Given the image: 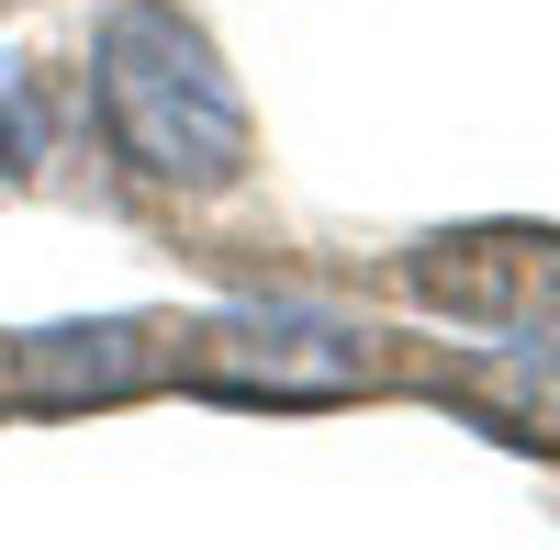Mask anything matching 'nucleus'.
<instances>
[{
  "label": "nucleus",
  "mask_w": 560,
  "mask_h": 550,
  "mask_svg": "<svg viewBox=\"0 0 560 550\" xmlns=\"http://www.w3.org/2000/svg\"><path fill=\"white\" fill-rule=\"evenodd\" d=\"M102 124L147 180H179V192L247 180V102L213 68L202 23L179 12H124L102 34Z\"/></svg>",
  "instance_id": "obj_1"
},
{
  "label": "nucleus",
  "mask_w": 560,
  "mask_h": 550,
  "mask_svg": "<svg viewBox=\"0 0 560 550\" xmlns=\"http://www.w3.org/2000/svg\"><path fill=\"white\" fill-rule=\"evenodd\" d=\"M415 293L471 314V326H538L560 303V237L549 225H471V237L415 248Z\"/></svg>",
  "instance_id": "obj_2"
}]
</instances>
